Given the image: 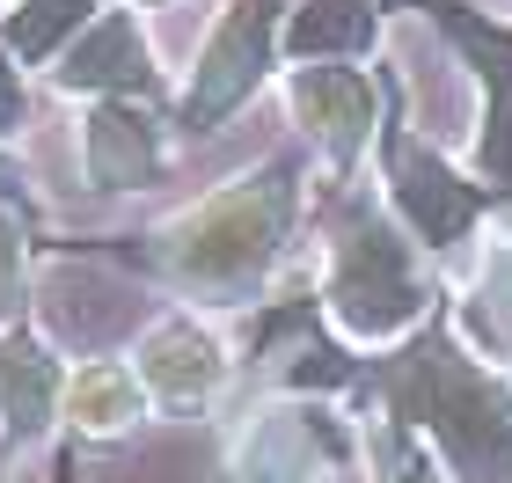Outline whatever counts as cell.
I'll return each mask as SVG.
<instances>
[{"mask_svg":"<svg viewBox=\"0 0 512 483\" xmlns=\"http://www.w3.org/2000/svg\"><path fill=\"white\" fill-rule=\"evenodd\" d=\"M147 381H139V366L125 359H88L66 374V425L88 432V440H103V432H125L147 418Z\"/></svg>","mask_w":512,"mask_h":483,"instance_id":"obj_13","label":"cell"},{"mask_svg":"<svg viewBox=\"0 0 512 483\" xmlns=\"http://www.w3.org/2000/svg\"><path fill=\"white\" fill-rule=\"evenodd\" d=\"M286 15L293 0H220V15L205 22L191 52V81L169 103V125L183 140H213L235 110L256 103V88L271 81L278 52H286Z\"/></svg>","mask_w":512,"mask_h":483,"instance_id":"obj_3","label":"cell"},{"mask_svg":"<svg viewBox=\"0 0 512 483\" xmlns=\"http://www.w3.org/2000/svg\"><path fill=\"white\" fill-rule=\"evenodd\" d=\"M293 220H300V161L271 154L249 176L220 183L161 227H147L139 264L154 279H169L176 293H198V301H249L264 286V271L278 264Z\"/></svg>","mask_w":512,"mask_h":483,"instance_id":"obj_1","label":"cell"},{"mask_svg":"<svg viewBox=\"0 0 512 483\" xmlns=\"http://www.w3.org/2000/svg\"><path fill=\"white\" fill-rule=\"evenodd\" d=\"M330 315L359 344H388L425 315V279L395 220H381V205H344L330 235Z\"/></svg>","mask_w":512,"mask_h":483,"instance_id":"obj_4","label":"cell"},{"mask_svg":"<svg viewBox=\"0 0 512 483\" xmlns=\"http://www.w3.org/2000/svg\"><path fill=\"white\" fill-rule=\"evenodd\" d=\"M381 96L388 88L374 74H359V66H344V59H293L286 66V110L308 132V147H322V161L337 176H352L366 140L381 132Z\"/></svg>","mask_w":512,"mask_h":483,"instance_id":"obj_7","label":"cell"},{"mask_svg":"<svg viewBox=\"0 0 512 483\" xmlns=\"http://www.w3.org/2000/svg\"><path fill=\"white\" fill-rule=\"evenodd\" d=\"M439 30L461 44L469 74L483 88V132H476V183L491 198H512V30L476 15L469 0H417Z\"/></svg>","mask_w":512,"mask_h":483,"instance_id":"obj_8","label":"cell"},{"mask_svg":"<svg viewBox=\"0 0 512 483\" xmlns=\"http://www.w3.org/2000/svg\"><path fill=\"white\" fill-rule=\"evenodd\" d=\"M132 8H169V0H132Z\"/></svg>","mask_w":512,"mask_h":483,"instance_id":"obj_18","label":"cell"},{"mask_svg":"<svg viewBox=\"0 0 512 483\" xmlns=\"http://www.w3.org/2000/svg\"><path fill=\"white\" fill-rule=\"evenodd\" d=\"M0 8H8V0H0Z\"/></svg>","mask_w":512,"mask_h":483,"instance_id":"obj_19","label":"cell"},{"mask_svg":"<svg viewBox=\"0 0 512 483\" xmlns=\"http://www.w3.org/2000/svg\"><path fill=\"white\" fill-rule=\"evenodd\" d=\"M44 81H52L66 103H103V96L176 103V96H169V74H161V59H154V37H147V22H139L132 0L103 8V15L52 59V74H44Z\"/></svg>","mask_w":512,"mask_h":483,"instance_id":"obj_6","label":"cell"},{"mask_svg":"<svg viewBox=\"0 0 512 483\" xmlns=\"http://www.w3.org/2000/svg\"><path fill=\"white\" fill-rule=\"evenodd\" d=\"M132 366H139V381H147V396L169 403V410H198L227 381V352H220V337L205 330L198 315H161V322H147Z\"/></svg>","mask_w":512,"mask_h":483,"instance_id":"obj_10","label":"cell"},{"mask_svg":"<svg viewBox=\"0 0 512 483\" xmlns=\"http://www.w3.org/2000/svg\"><path fill=\"white\" fill-rule=\"evenodd\" d=\"M0 205H30V176H22V161H15L8 140H0Z\"/></svg>","mask_w":512,"mask_h":483,"instance_id":"obj_17","label":"cell"},{"mask_svg":"<svg viewBox=\"0 0 512 483\" xmlns=\"http://www.w3.org/2000/svg\"><path fill=\"white\" fill-rule=\"evenodd\" d=\"M52 418H66V366L30 322H0V440L30 447Z\"/></svg>","mask_w":512,"mask_h":483,"instance_id":"obj_11","label":"cell"},{"mask_svg":"<svg viewBox=\"0 0 512 483\" xmlns=\"http://www.w3.org/2000/svg\"><path fill=\"white\" fill-rule=\"evenodd\" d=\"M30 279V205H0V322H15Z\"/></svg>","mask_w":512,"mask_h":483,"instance_id":"obj_15","label":"cell"},{"mask_svg":"<svg viewBox=\"0 0 512 483\" xmlns=\"http://www.w3.org/2000/svg\"><path fill=\"white\" fill-rule=\"evenodd\" d=\"M74 161H81V191H96V198H125V191L161 183L169 176V125H161V103H132V96L81 103Z\"/></svg>","mask_w":512,"mask_h":483,"instance_id":"obj_9","label":"cell"},{"mask_svg":"<svg viewBox=\"0 0 512 483\" xmlns=\"http://www.w3.org/2000/svg\"><path fill=\"white\" fill-rule=\"evenodd\" d=\"M37 125V74L15 59V44L0 37V140H22V132Z\"/></svg>","mask_w":512,"mask_h":483,"instance_id":"obj_16","label":"cell"},{"mask_svg":"<svg viewBox=\"0 0 512 483\" xmlns=\"http://www.w3.org/2000/svg\"><path fill=\"white\" fill-rule=\"evenodd\" d=\"M103 8H110V0H8V8H0V37L15 44V59L30 66V74H52V59Z\"/></svg>","mask_w":512,"mask_h":483,"instance_id":"obj_14","label":"cell"},{"mask_svg":"<svg viewBox=\"0 0 512 483\" xmlns=\"http://www.w3.org/2000/svg\"><path fill=\"white\" fill-rule=\"evenodd\" d=\"M381 88H388V110H381V176H388V205H395V220H403L425 249H454V242L483 220L491 191H483V183H469V176H454L447 161L417 140V132H403L395 81L381 74Z\"/></svg>","mask_w":512,"mask_h":483,"instance_id":"obj_5","label":"cell"},{"mask_svg":"<svg viewBox=\"0 0 512 483\" xmlns=\"http://www.w3.org/2000/svg\"><path fill=\"white\" fill-rule=\"evenodd\" d=\"M395 0H293L286 59H366Z\"/></svg>","mask_w":512,"mask_h":483,"instance_id":"obj_12","label":"cell"},{"mask_svg":"<svg viewBox=\"0 0 512 483\" xmlns=\"http://www.w3.org/2000/svg\"><path fill=\"white\" fill-rule=\"evenodd\" d=\"M388 396L447 447V462L469 483H512V396L476 359L454 352L447 330H425L388 366Z\"/></svg>","mask_w":512,"mask_h":483,"instance_id":"obj_2","label":"cell"}]
</instances>
